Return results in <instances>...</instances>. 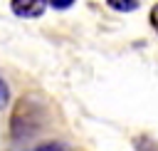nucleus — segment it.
Here are the masks:
<instances>
[{
	"label": "nucleus",
	"instance_id": "f257e3e1",
	"mask_svg": "<svg viewBox=\"0 0 158 151\" xmlns=\"http://www.w3.org/2000/svg\"><path fill=\"white\" fill-rule=\"evenodd\" d=\"M44 126V106L35 97H22L10 116V136L15 141H27L32 139L40 129Z\"/></svg>",
	"mask_w": 158,
	"mask_h": 151
},
{
	"label": "nucleus",
	"instance_id": "f03ea898",
	"mask_svg": "<svg viewBox=\"0 0 158 151\" xmlns=\"http://www.w3.org/2000/svg\"><path fill=\"white\" fill-rule=\"evenodd\" d=\"M49 0H10V7L17 17H40L44 15Z\"/></svg>",
	"mask_w": 158,
	"mask_h": 151
},
{
	"label": "nucleus",
	"instance_id": "7ed1b4c3",
	"mask_svg": "<svg viewBox=\"0 0 158 151\" xmlns=\"http://www.w3.org/2000/svg\"><path fill=\"white\" fill-rule=\"evenodd\" d=\"M111 10H118V12H131L138 7V0H106Z\"/></svg>",
	"mask_w": 158,
	"mask_h": 151
},
{
	"label": "nucleus",
	"instance_id": "20e7f679",
	"mask_svg": "<svg viewBox=\"0 0 158 151\" xmlns=\"http://www.w3.org/2000/svg\"><path fill=\"white\" fill-rule=\"evenodd\" d=\"M133 146H136V151H158V141H153L148 136H136Z\"/></svg>",
	"mask_w": 158,
	"mask_h": 151
},
{
	"label": "nucleus",
	"instance_id": "39448f33",
	"mask_svg": "<svg viewBox=\"0 0 158 151\" xmlns=\"http://www.w3.org/2000/svg\"><path fill=\"white\" fill-rule=\"evenodd\" d=\"M35 151H67L62 144H54V141H49V144H42V146H37Z\"/></svg>",
	"mask_w": 158,
	"mask_h": 151
},
{
	"label": "nucleus",
	"instance_id": "423d86ee",
	"mask_svg": "<svg viewBox=\"0 0 158 151\" xmlns=\"http://www.w3.org/2000/svg\"><path fill=\"white\" fill-rule=\"evenodd\" d=\"M72 2L74 0H49V5L57 7V10H67V7H72Z\"/></svg>",
	"mask_w": 158,
	"mask_h": 151
},
{
	"label": "nucleus",
	"instance_id": "0eeeda50",
	"mask_svg": "<svg viewBox=\"0 0 158 151\" xmlns=\"http://www.w3.org/2000/svg\"><path fill=\"white\" fill-rule=\"evenodd\" d=\"M148 20H151L153 30L158 32V5H153V7H151V15H148Z\"/></svg>",
	"mask_w": 158,
	"mask_h": 151
},
{
	"label": "nucleus",
	"instance_id": "6e6552de",
	"mask_svg": "<svg viewBox=\"0 0 158 151\" xmlns=\"http://www.w3.org/2000/svg\"><path fill=\"white\" fill-rule=\"evenodd\" d=\"M5 101H7V84L0 79V106H5Z\"/></svg>",
	"mask_w": 158,
	"mask_h": 151
}]
</instances>
